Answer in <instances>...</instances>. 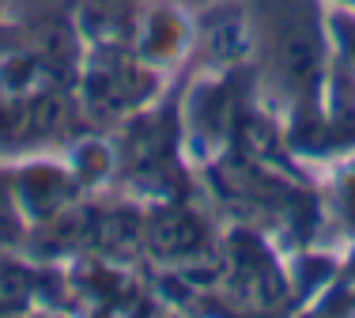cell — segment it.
<instances>
[{
    "label": "cell",
    "instance_id": "52a82bcc",
    "mask_svg": "<svg viewBox=\"0 0 355 318\" xmlns=\"http://www.w3.org/2000/svg\"><path fill=\"white\" fill-rule=\"evenodd\" d=\"M197 46L205 57V69H242L253 53V19L239 4L208 8L197 23Z\"/></svg>",
    "mask_w": 355,
    "mask_h": 318
},
{
    "label": "cell",
    "instance_id": "5b68a950",
    "mask_svg": "<svg viewBox=\"0 0 355 318\" xmlns=\"http://www.w3.org/2000/svg\"><path fill=\"white\" fill-rule=\"evenodd\" d=\"M129 49L151 69L171 72L197 49V19L182 0H144L129 35Z\"/></svg>",
    "mask_w": 355,
    "mask_h": 318
},
{
    "label": "cell",
    "instance_id": "ba28073f",
    "mask_svg": "<svg viewBox=\"0 0 355 318\" xmlns=\"http://www.w3.org/2000/svg\"><path fill=\"white\" fill-rule=\"evenodd\" d=\"M27 216L19 212V201L12 190V167L0 163V250H23L27 242Z\"/></svg>",
    "mask_w": 355,
    "mask_h": 318
},
{
    "label": "cell",
    "instance_id": "6da1fadb",
    "mask_svg": "<svg viewBox=\"0 0 355 318\" xmlns=\"http://www.w3.org/2000/svg\"><path fill=\"white\" fill-rule=\"evenodd\" d=\"M166 91V72L140 61L129 46H87L76 72V99L83 122L110 129L140 114Z\"/></svg>",
    "mask_w": 355,
    "mask_h": 318
},
{
    "label": "cell",
    "instance_id": "3957f363",
    "mask_svg": "<svg viewBox=\"0 0 355 318\" xmlns=\"http://www.w3.org/2000/svg\"><path fill=\"white\" fill-rule=\"evenodd\" d=\"M219 258H223L219 292L231 296L234 307H253V311L291 307V273L276 258V242L261 228L234 220L219 235Z\"/></svg>",
    "mask_w": 355,
    "mask_h": 318
},
{
    "label": "cell",
    "instance_id": "7a4b0ae2",
    "mask_svg": "<svg viewBox=\"0 0 355 318\" xmlns=\"http://www.w3.org/2000/svg\"><path fill=\"white\" fill-rule=\"evenodd\" d=\"M239 69H200L197 76L178 91V129H182V152L193 171H205L219 156L231 152L234 129H239L242 91Z\"/></svg>",
    "mask_w": 355,
    "mask_h": 318
},
{
    "label": "cell",
    "instance_id": "277c9868",
    "mask_svg": "<svg viewBox=\"0 0 355 318\" xmlns=\"http://www.w3.org/2000/svg\"><path fill=\"white\" fill-rule=\"evenodd\" d=\"M144 262L159 269H208L219 262V235L193 197L144 205Z\"/></svg>",
    "mask_w": 355,
    "mask_h": 318
},
{
    "label": "cell",
    "instance_id": "8992f818",
    "mask_svg": "<svg viewBox=\"0 0 355 318\" xmlns=\"http://www.w3.org/2000/svg\"><path fill=\"white\" fill-rule=\"evenodd\" d=\"M12 190L31 228L69 212L72 205H80L87 197V190L80 186L69 159H57V156H27L19 163H12Z\"/></svg>",
    "mask_w": 355,
    "mask_h": 318
}]
</instances>
